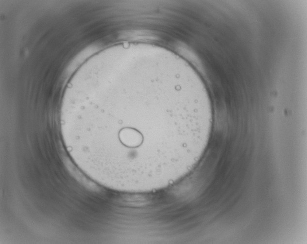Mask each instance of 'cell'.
Returning <instances> with one entry per match:
<instances>
[{"label":"cell","instance_id":"1","mask_svg":"<svg viewBox=\"0 0 307 244\" xmlns=\"http://www.w3.org/2000/svg\"><path fill=\"white\" fill-rule=\"evenodd\" d=\"M112 86L117 92L111 87L109 105L82 107L69 118L92 165L122 183L172 165L180 138L199 128L198 115L165 107L136 110Z\"/></svg>","mask_w":307,"mask_h":244}]
</instances>
